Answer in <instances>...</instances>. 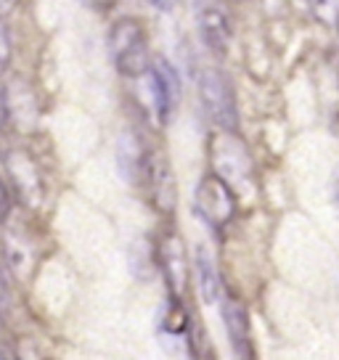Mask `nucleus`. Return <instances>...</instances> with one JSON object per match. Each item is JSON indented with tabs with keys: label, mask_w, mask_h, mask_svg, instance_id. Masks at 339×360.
Masks as SVG:
<instances>
[{
	"label": "nucleus",
	"mask_w": 339,
	"mask_h": 360,
	"mask_svg": "<svg viewBox=\"0 0 339 360\" xmlns=\"http://www.w3.org/2000/svg\"><path fill=\"white\" fill-rule=\"evenodd\" d=\"M109 53L117 72L124 77H143L151 67L148 61V37L146 30L136 19L114 22L109 32Z\"/></svg>",
	"instance_id": "f257e3e1"
},
{
	"label": "nucleus",
	"mask_w": 339,
	"mask_h": 360,
	"mask_svg": "<svg viewBox=\"0 0 339 360\" xmlns=\"http://www.w3.org/2000/svg\"><path fill=\"white\" fill-rule=\"evenodd\" d=\"M210 162L215 167V175H220L231 188L247 186L255 172L247 146L241 143V138L234 130H220L210 138Z\"/></svg>",
	"instance_id": "f03ea898"
},
{
	"label": "nucleus",
	"mask_w": 339,
	"mask_h": 360,
	"mask_svg": "<svg viewBox=\"0 0 339 360\" xmlns=\"http://www.w3.org/2000/svg\"><path fill=\"white\" fill-rule=\"evenodd\" d=\"M193 207H196L199 220H204L212 231H220L236 214V196H234V188L228 186L226 180L215 175V172H210L196 186Z\"/></svg>",
	"instance_id": "7ed1b4c3"
},
{
	"label": "nucleus",
	"mask_w": 339,
	"mask_h": 360,
	"mask_svg": "<svg viewBox=\"0 0 339 360\" xmlns=\"http://www.w3.org/2000/svg\"><path fill=\"white\" fill-rule=\"evenodd\" d=\"M199 98L212 122L220 124L223 130H236V93L228 75H223L220 69H204L199 75Z\"/></svg>",
	"instance_id": "20e7f679"
},
{
	"label": "nucleus",
	"mask_w": 339,
	"mask_h": 360,
	"mask_svg": "<svg viewBox=\"0 0 339 360\" xmlns=\"http://www.w3.org/2000/svg\"><path fill=\"white\" fill-rule=\"evenodd\" d=\"M146 75L151 98H154V112H157L159 122H167L181 103V77L165 58H157L154 67H148Z\"/></svg>",
	"instance_id": "39448f33"
},
{
	"label": "nucleus",
	"mask_w": 339,
	"mask_h": 360,
	"mask_svg": "<svg viewBox=\"0 0 339 360\" xmlns=\"http://www.w3.org/2000/svg\"><path fill=\"white\" fill-rule=\"evenodd\" d=\"M196 22H199V34L204 45L217 56H226L228 45L234 40V22L226 8L217 6L215 0H202L196 8Z\"/></svg>",
	"instance_id": "423d86ee"
},
{
	"label": "nucleus",
	"mask_w": 339,
	"mask_h": 360,
	"mask_svg": "<svg viewBox=\"0 0 339 360\" xmlns=\"http://www.w3.org/2000/svg\"><path fill=\"white\" fill-rule=\"evenodd\" d=\"M159 262H162V270H165V281H167V289L172 292V297L181 300L186 294V286H188V276H191V265H188V252H186V244L178 233H170L162 247H159Z\"/></svg>",
	"instance_id": "0eeeda50"
},
{
	"label": "nucleus",
	"mask_w": 339,
	"mask_h": 360,
	"mask_svg": "<svg viewBox=\"0 0 339 360\" xmlns=\"http://www.w3.org/2000/svg\"><path fill=\"white\" fill-rule=\"evenodd\" d=\"M146 188L151 193V202L159 212H172L175 202H178V186H175V175L170 162L162 154H148V165L143 172Z\"/></svg>",
	"instance_id": "6e6552de"
},
{
	"label": "nucleus",
	"mask_w": 339,
	"mask_h": 360,
	"mask_svg": "<svg viewBox=\"0 0 339 360\" xmlns=\"http://www.w3.org/2000/svg\"><path fill=\"white\" fill-rule=\"evenodd\" d=\"M6 165H8V175L13 180V188H16V193L22 196L24 202L30 204V207L43 202L46 186H43V175H40V169H37L32 159L22 154V151H13L11 157L6 159Z\"/></svg>",
	"instance_id": "1a4fd4ad"
},
{
	"label": "nucleus",
	"mask_w": 339,
	"mask_h": 360,
	"mask_svg": "<svg viewBox=\"0 0 339 360\" xmlns=\"http://www.w3.org/2000/svg\"><path fill=\"white\" fill-rule=\"evenodd\" d=\"M6 112H8V122L16 124L22 133H30L37 124V101H34L32 85L27 79H13V85L6 88Z\"/></svg>",
	"instance_id": "9d476101"
},
{
	"label": "nucleus",
	"mask_w": 339,
	"mask_h": 360,
	"mask_svg": "<svg viewBox=\"0 0 339 360\" xmlns=\"http://www.w3.org/2000/svg\"><path fill=\"white\" fill-rule=\"evenodd\" d=\"M148 165V151L133 130H124L117 141V167L127 183H141Z\"/></svg>",
	"instance_id": "9b49d317"
},
{
	"label": "nucleus",
	"mask_w": 339,
	"mask_h": 360,
	"mask_svg": "<svg viewBox=\"0 0 339 360\" xmlns=\"http://www.w3.org/2000/svg\"><path fill=\"white\" fill-rule=\"evenodd\" d=\"M6 259H8V268L24 278L30 270H32L34 262V244L32 236L22 228V223H11L8 225V233H6Z\"/></svg>",
	"instance_id": "f8f14e48"
},
{
	"label": "nucleus",
	"mask_w": 339,
	"mask_h": 360,
	"mask_svg": "<svg viewBox=\"0 0 339 360\" xmlns=\"http://www.w3.org/2000/svg\"><path fill=\"white\" fill-rule=\"evenodd\" d=\"M223 323H226L228 339H231V349L238 358H249L252 355V349H249V318L244 304L234 297H228L223 302Z\"/></svg>",
	"instance_id": "ddd939ff"
},
{
	"label": "nucleus",
	"mask_w": 339,
	"mask_h": 360,
	"mask_svg": "<svg viewBox=\"0 0 339 360\" xmlns=\"http://www.w3.org/2000/svg\"><path fill=\"white\" fill-rule=\"evenodd\" d=\"M196 276H199V292H202L204 302H217L220 300V278H217V268H215V259L210 257V252L204 247L196 249Z\"/></svg>",
	"instance_id": "4468645a"
},
{
	"label": "nucleus",
	"mask_w": 339,
	"mask_h": 360,
	"mask_svg": "<svg viewBox=\"0 0 339 360\" xmlns=\"http://www.w3.org/2000/svg\"><path fill=\"white\" fill-rule=\"evenodd\" d=\"M313 3V11L321 22L326 24H334L339 16V0H310Z\"/></svg>",
	"instance_id": "2eb2a0df"
},
{
	"label": "nucleus",
	"mask_w": 339,
	"mask_h": 360,
	"mask_svg": "<svg viewBox=\"0 0 339 360\" xmlns=\"http://www.w3.org/2000/svg\"><path fill=\"white\" fill-rule=\"evenodd\" d=\"M11 64V34H8V27L0 19V75L8 69Z\"/></svg>",
	"instance_id": "dca6fc26"
},
{
	"label": "nucleus",
	"mask_w": 339,
	"mask_h": 360,
	"mask_svg": "<svg viewBox=\"0 0 339 360\" xmlns=\"http://www.w3.org/2000/svg\"><path fill=\"white\" fill-rule=\"evenodd\" d=\"M8 207H11L8 188H6V186H3V180H0V225L6 223V217H8Z\"/></svg>",
	"instance_id": "f3484780"
},
{
	"label": "nucleus",
	"mask_w": 339,
	"mask_h": 360,
	"mask_svg": "<svg viewBox=\"0 0 339 360\" xmlns=\"http://www.w3.org/2000/svg\"><path fill=\"white\" fill-rule=\"evenodd\" d=\"M8 310V283H6V276L0 273V318Z\"/></svg>",
	"instance_id": "a211bd4d"
},
{
	"label": "nucleus",
	"mask_w": 339,
	"mask_h": 360,
	"mask_svg": "<svg viewBox=\"0 0 339 360\" xmlns=\"http://www.w3.org/2000/svg\"><path fill=\"white\" fill-rule=\"evenodd\" d=\"M6 124H8V112H6V88L0 85V135L6 130Z\"/></svg>",
	"instance_id": "6ab92c4d"
},
{
	"label": "nucleus",
	"mask_w": 339,
	"mask_h": 360,
	"mask_svg": "<svg viewBox=\"0 0 339 360\" xmlns=\"http://www.w3.org/2000/svg\"><path fill=\"white\" fill-rule=\"evenodd\" d=\"M148 3H151L154 8H159V11H172V8H175L181 0H148Z\"/></svg>",
	"instance_id": "aec40b11"
},
{
	"label": "nucleus",
	"mask_w": 339,
	"mask_h": 360,
	"mask_svg": "<svg viewBox=\"0 0 339 360\" xmlns=\"http://www.w3.org/2000/svg\"><path fill=\"white\" fill-rule=\"evenodd\" d=\"M79 3H85L91 8H106V6H112L114 0H79Z\"/></svg>",
	"instance_id": "412c9836"
},
{
	"label": "nucleus",
	"mask_w": 339,
	"mask_h": 360,
	"mask_svg": "<svg viewBox=\"0 0 339 360\" xmlns=\"http://www.w3.org/2000/svg\"><path fill=\"white\" fill-rule=\"evenodd\" d=\"M331 193H334V202L339 204V167L334 169V178H331Z\"/></svg>",
	"instance_id": "4be33fe9"
},
{
	"label": "nucleus",
	"mask_w": 339,
	"mask_h": 360,
	"mask_svg": "<svg viewBox=\"0 0 339 360\" xmlns=\"http://www.w3.org/2000/svg\"><path fill=\"white\" fill-rule=\"evenodd\" d=\"M13 6H16V0H0V16H3V13L11 11Z\"/></svg>",
	"instance_id": "5701e85b"
},
{
	"label": "nucleus",
	"mask_w": 339,
	"mask_h": 360,
	"mask_svg": "<svg viewBox=\"0 0 339 360\" xmlns=\"http://www.w3.org/2000/svg\"><path fill=\"white\" fill-rule=\"evenodd\" d=\"M334 24H337V30H339V16H337V22H334Z\"/></svg>",
	"instance_id": "b1692460"
}]
</instances>
